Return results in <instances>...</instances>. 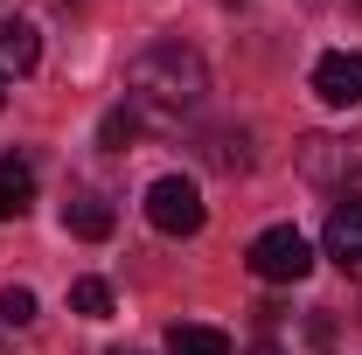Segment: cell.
I'll return each instance as SVG.
<instances>
[{
  "label": "cell",
  "mask_w": 362,
  "mask_h": 355,
  "mask_svg": "<svg viewBox=\"0 0 362 355\" xmlns=\"http://www.w3.org/2000/svg\"><path fill=\"white\" fill-rule=\"evenodd\" d=\"M202 98H209V63L188 42H146L126 63V105H133L146 126H175Z\"/></svg>",
  "instance_id": "cell-1"
},
{
  "label": "cell",
  "mask_w": 362,
  "mask_h": 355,
  "mask_svg": "<svg viewBox=\"0 0 362 355\" xmlns=\"http://www.w3.org/2000/svg\"><path fill=\"white\" fill-rule=\"evenodd\" d=\"M300 175L327 195H362V133H307L300 139Z\"/></svg>",
  "instance_id": "cell-2"
},
{
  "label": "cell",
  "mask_w": 362,
  "mask_h": 355,
  "mask_svg": "<svg viewBox=\"0 0 362 355\" xmlns=\"http://www.w3.org/2000/svg\"><path fill=\"white\" fill-rule=\"evenodd\" d=\"M251 272L265 279V286H300L307 272H314V244L293 230V223H272L251 237Z\"/></svg>",
  "instance_id": "cell-3"
},
{
  "label": "cell",
  "mask_w": 362,
  "mask_h": 355,
  "mask_svg": "<svg viewBox=\"0 0 362 355\" xmlns=\"http://www.w3.org/2000/svg\"><path fill=\"white\" fill-rule=\"evenodd\" d=\"M202 216H209V209H202V188L188 175H160L146 188V223H153L160 237H195Z\"/></svg>",
  "instance_id": "cell-4"
},
{
  "label": "cell",
  "mask_w": 362,
  "mask_h": 355,
  "mask_svg": "<svg viewBox=\"0 0 362 355\" xmlns=\"http://www.w3.org/2000/svg\"><path fill=\"white\" fill-rule=\"evenodd\" d=\"M314 98L334 105V112H356L362 105V56L356 49H327L314 63Z\"/></svg>",
  "instance_id": "cell-5"
},
{
  "label": "cell",
  "mask_w": 362,
  "mask_h": 355,
  "mask_svg": "<svg viewBox=\"0 0 362 355\" xmlns=\"http://www.w3.org/2000/svg\"><path fill=\"white\" fill-rule=\"evenodd\" d=\"M320 244H327V258L362 286V202H341V209L327 216V237H320Z\"/></svg>",
  "instance_id": "cell-6"
},
{
  "label": "cell",
  "mask_w": 362,
  "mask_h": 355,
  "mask_svg": "<svg viewBox=\"0 0 362 355\" xmlns=\"http://www.w3.org/2000/svg\"><path fill=\"white\" fill-rule=\"evenodd\" d=\"M112 202H105V195H98V188H77V195H70V202H63V230H70V237H84V244H105V237H112Z\"/></svg>",
  "instance_id": "cell-7"
},
{
  "label": "cell",
  "mask_w": 362,
  "mask_h": 355,
  "mask_svg": "<svg viewBox=\"0 0 362 355\" xmlns=\"http://www.w3.org/2000/svg\"><path fill=\"white\" fill-rule=\"evenodd\" d=\"M35 63H42L35 21H0V84H7V77H28Z\"/></svg>",
  "instance_id": "cell-8"
},
{
  "label": "cell",
  "mask_w": 362,
  "mask_h": 355,
  "mask_svg": "<svg viewBox=\"0 0 362 355\" xmlns=\"http://www.w3.org/2000/svg\"><path fill=\"white\" fill-rule=\"evenodd\" d=\"M28 202H35V168L21 153H0V223L28 216Z\"/></svg>",
  "instance_id": "cell-9"
},
{
  "label": "cell",
  "mask_w": 362,
  "mask_h": 355,
  "mask_svg": "<svg viewBox=\"0 0 362 355\" xmlns=\"http://www.w3.org/2000/svg\"><path fill=\"white\" fill-rule=\"evenodd\" d=\"M202 161H209L216 175H244V168H251V133H244V126H216V133H202Z\"/></svg>",
  "instance_id": "cell-10"
},
{
  "label": "cell",
  "mask_w": 362,
  "mask_h": 355,
  "mask_svg": "<svg viewBox=\"0 0 362 355\" xmlns=\"http://www.w3.org/2000/svg\"><path fill=\"white\" fill-rule=\"evenodd\" d=\"M168 355H230L223 327H168Z\"/></svg>",
  "instance_id": "cell-11"
},
{
  "label": "cell",
  "mask_w": 362,
  "mask_h": 355,
  "mask_svg": "<svg viewBox=\"0 0 362 355\" xmlns=\"http://www.w3.org/2000/svg\"><path fill=\"white\" fill-rule=\"evenodd\" d=\"M139 126H146V119H139L133 105H112V112L98 119V139H105L112 153H126V146H133V139H139Z\"/></svg>",
  "instance_id": "cell-12"
},
{
  "label": "cell",
  "mask_w": 362,
  "mask_h": 355,
  "mask_svg": "<svg viewBox=\"0 0 362 355\" xmlns=\"http://www.w3.org/2000/svg\"><path fill=\"white\" fill-rule=\"evenodd\" d=\"M70 307L84 313V320H105V313H112V286H105V279H77V286H70Z\"/></svg>",
  "instance_id": "cell-13"
},
{
  "label": "cell",
  "mask_w": 362,
  "mask_h": 355,
  "mask_svg": "<svg viewBox=\"0 0 362 355\" xmlns=\"http://www.w3.org/2000/svg\"><path fill=\"white\" fill-rule=\"evenodd\" d=\"M0 320H7V327H28V320H35V293H28V286H7V293H0Z\"/></svg>",
  "instance_id": "cell-14"
},
{
  "label": "cell",
  "mask_w": 362,
  "mask_h": 355,
  "mask_svg": "<svg viewBox=\"0 0 362 355\" xmlns=\"http://www.w3.org/2000/svg\"><path fill=\"white\" fill-rule=\"evenodd\" d=\"M251 355H279V342H258V349H251Z\"/></svg>",
  "instance_id": "cell-15"
},
{
  "label": "cell",
  "mask_w": 362,
  "mask_h": 355,
  "mask_svg": "<svg viewBox=\"0 0 362 355\" xmlns=\"http://www.w3.org/2000/svg\"><path fill=\"white\" fill-rule=\"evenodd\" d=\"M112 355H133V349H112Z\"/></svg>",
  "instance_id": "cell-16"
},
{
  "label": "cell",
  "mask_w": 362,
  "mask_h": 355,
  "mask_svg": "<svg viewBox=\"0 0 362 355\" xmlns=\"http://www.w3.org/2000/svg\"><path fill=\"white\" fill-rule=\"evenodd\" d=\"M230 7H237V0H230Z\"/></svg>",
  "instance_id": "cell-17"
}]
</instances>
